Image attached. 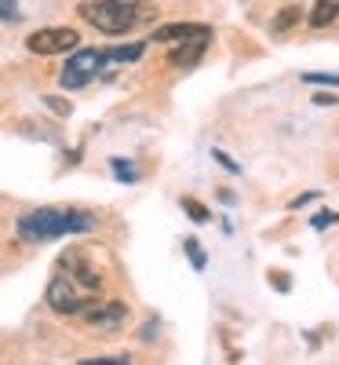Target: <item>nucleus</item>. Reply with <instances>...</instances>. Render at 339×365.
Returning <instances> with one entry per match:
<instances>
[{"label": "nucleus", "mask_w": 339, "mask_h": 365, "mask_svg": "<svg viewBox=\"0 0 339 365\" xmlns=\"http://www.w3.org/2000/svg\"><path fill=\"white\" fill-rule=\"evenodd\" d=\"M95 230V216H88L80 208H37L19 220V237L22 241H58L66 234H88Z\"/></svg>", "instance_id": "1"}, {"label": "nucleus", "mask_w": 339, "mask_h": 365, "mask_svg": "<svg viewBox=\"0 0 339 365\" xmlns=\"http://www.w3.org/2000/svg\"><path fill=\"white\" fill-rule=\"evenodd\" d=\"M77 11H80L84 22H91L95 29H103V34H110V37L128 34V29H135L139 22H150L153 15H157V8L132 4V0H88V4H80Z\"/></svg>", "instance_id": "2"}, {"label": "nucleus", "mask_w": 339, "mask_h": 365, "mask_svg": "<svg viewBox=\"0 0 339 365\" xmlns=\"http://www.w3.org/2000/svg\"><path fill=\"white\" fill-rule=\"evenodd\" d=\"M106 63H110V51L84 48V51L70 55V63L63 66V73H58V84H63V88H84V84H91L103 73Z\"/></svg>", "instance_id": "3"}, {"label": "nucleus", "mask_w": 339, "mask_h": 365, "mask_svg": "<svg viewBox=\"0 0 339 365\" xmlns=\"http://www.w3.org/2000/svg\"><path fill=\"white\" fill-rule=\"evenodd\" d=\"M88 299H95V296L84 292V289L70 278V274L55 270V278H51V285H48V307H51V311H58V314H80Z\"/></svg>", "instance_id": "4"}, {"label": "nucleus", "mask_w": 339, "mask_h": 365, "mask_svg": "<svg viewBox=\"0 0 339 365\" xmlns=\"http://www.w3.org/2000/svg\"><path fill=\"white\" fill-rule=\"evenodd\" d=\"M80 314H84L88 325H95L103 332H117L120 325H125V318H128V307L125 303H113V299H88Z\"/></svg>", "instance_id": "5"}, {"label": "nucleus", "mask_w": 339, "mask_h": 365, "mask_svg": "<svg viewBox=\"0 0 339 365\" xmlns=\"http://www.w3.org/2000/svg\"><path fill=\"white\" fill-rule=\"evenodd\" d=\"M26 48L33 51V55H58V51H70V48H77V29H70V26L37 29L33 37H26Z\"/></svg>", "instance_id": "6"}, {"label": "nucleus", "mask_w": 339, "mask_h": 365, "mask_svg": "<svg viewBox=\"0 0 339 365\" xmlns=\"http://www.w3.org/2000/svg\"><path fill=\"white\" fill-rule=\"evenodd\" d=\"M55 270H63V274H70V278L84 289V292H91V296H99L103 292V274L91 267L80 252H63V259H58V267Z\"/></svg>", "instance_id": "7"}, {"label": "nucleus", "mask_w": 339, "mask_h": 365, "mask_svg": "<svg viewBox=\"0 0 339 365\" xmlns=\"http://www.w3.org/2000/svg\"><path fill=\"white\" fill-rule=\"evenodd\" d=\"M208 44H212V34H201V37H187V41H179V44H172L168 63H172V66H179V70H190V66H197V63H201V55L208 51Z\"/></svg>", "instance_id": "8"}, {"label": "nucleus", "mask_w": 339, "mask_h": 365, "mask_svg": "<svg viewBox=\"0 0 339 365\" xmlns=\"http://www.w3.org/2000/svg\"><path fill=\"white\" fill-rule=\"evenodd\" d=\"M201 34H212V26H201V22H172V26H161L157 34H153V41L179 44V41H187V37H201Z\"/></svg>", "instance_id": "9"}, {"label": "nucleus", "mask_w": 339, "mask_h": 365, "mask_svg": "<svg viewBox=\"0 0 339 365\" xmlns=\"http://www.w3.org/2000/svg\"><path fill=\"white\" fill-rule=\"evenodd\" d=\"M335 19H339V0H318L314 11H311V26L314 29H321V26H328Z\"/></svg>", "instance_id": "10"}, {"label": "nucleus", "mask_w": 339, "mask_h": 365, "mask_svg": "<svg viewBox=\"0 0 339 365\" xmlns=\"http://www.w3.org/2000/svg\"><path fill=\"white\" fill-rule=\"evenodd\" d=\"M142 51H146L142 41L139 44H125V48H113L110 51V63H135V58H142Z\"/></svg>", "instance_id": "11"}, {"label": "nucleus", "mask_w": 339, "mask_h": 365, "mask_svg": "<svg viewBox=\"0 0 339 365\" xmlns=\"http://www.w3.org/2000/svg\"><path fill=\"white\" fill-rule=\"evenodd\" d=\"M299 15H303V11H299L296 4H288V8L281 11V15L273 19V26H270V29H273V34H285V29H292V26L299 22Z\"/></svg>", "instance_id": "12"}, {"label": "nucleus", "mask_w": 339, "mask_h": 365, "mask_svg": "<svg viewBox=\"0 0 339 365\" xmlns=\"http://www.w3.org/2000/svg\"><path fill=\"white\" fill-rule=\"evenodd\" d=\"M182 249H187V256H190V263H194V270H204V263H208V256L201 252V245L194 237H182Z\"/></svg>", "instance_id": "13"}, {"label": "nucleus", "mask_w": 339, "mask_h": 365, "mask_svg": "<svg viewBox=\"0 0 339 365\" xmlns=\"http://www.w3.org/2000/svg\"><path fill=\"white\" fill-rule=\"evenodd\" d=\"M182 208H187V216H190L194 223H208V220H212V216H208V208L197 205L194 197H182Z\"/></svg>", "instance_id": "14"}, {"label": "nucleus", "mask_w": 339, "mask_h": 365, "mask_svg": "<svg viewBox=\"0 0 339 365\" xmlns=\"http://www.w3.org/2000/svg\"><path fill=\"white\" fill-rule=\"evenodd\" d=\"M113 172H117V179L120 182H135V168L128 165V161H120V158H113V165H110Z\"/></svg>", "instance_id": "15"}, {"label": "nucleus", "mask_w": 339, "mask_h": 365, "mask_svg": "<svg viewBox=\"0 0 339 365\" xmlns=\"http://www.w3.org/2000/svg\"><path fill=\"white\" fill-rule=\"evenodd\" d=\"M303 81L306 84H332L335 88L339 84V73H303Z\"/></svg>", "instance_id": "16"}, {"label": "nucleus", "mask_w": 339, "mask_h": 365, "mask_svg": "<svg viewBox=\"0 0 339 365\" xmlns=\"http://www.w3.org/2000/svg\"><path fill=\"white\" fill-rule=\"evenodd\" d=\"M19 15V0H0V22H11Z\"/></svg>", "instance_id": "17"}, {"label": "nucleus", "mask_w": 339, "mask_h": 365, "mask_svg": "<svg viewBox=\"0 0 339 365\" xmlns=\"http://www.w3.org/2000/svg\"><path fill=\"white\" fill-rule=\"evenodd\" d=\"M332 223H339L335 212H325V216H314V220H311V227H314V230H325V227H332Z\"/></svg>", "instance_id": "18"}, {"label": "nucleus", "mask_w": 339, "mask_h": 365, "mask_svg": "<svg viewBox=\"0 0 339 365\" xmlns=\"http://www.w3.org/2000/svg\"><path fill=\"white\" fill-rule=\"evenodd\" d=\"M212 158H215V161H219L223 168H230V172H241V168H237V165H234V161H230V158L223 154V150H212Z\"/></svg>", "instance_id": "19"}, {"label": "nucleus", "mask_w": 339, "mask_h": 365, "mask_svg": "<svg viewBox=\"0 0 339 365\" xmlns=\"http://www.w3.org/2000/svg\"><path fill=\"white\" fill-rule=\"evenodd\" d=\"M314 103H318V106H332V103H335V96H328V91H318Z\"/></svg>", "instance_id": "20"}, {"label": "nucleus", "mask_w": 339, "mask_h": 365, "mask_svg": "<svg viewBox=\"0 0 339 365\" xmlns=\"http://www.w3.org/2000/svg\"><path fill=\"white\" fill-rule=\"evenodd\" d=\"M273 285H277V289H281V292H285V289H288L292 282H288V278H281V274H273Z\"/></svg>", "instance_id": "21"}]
</instances>
